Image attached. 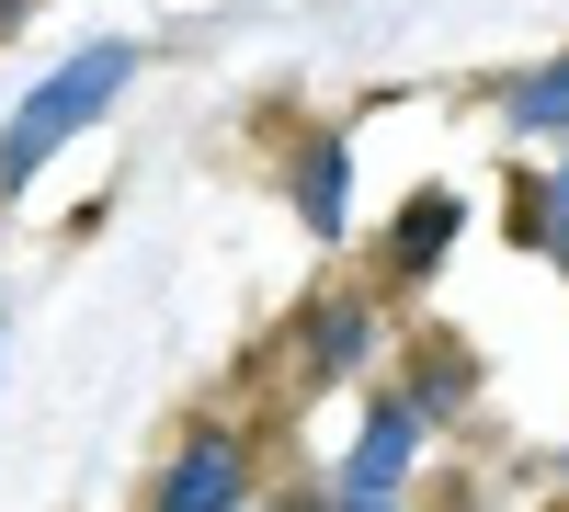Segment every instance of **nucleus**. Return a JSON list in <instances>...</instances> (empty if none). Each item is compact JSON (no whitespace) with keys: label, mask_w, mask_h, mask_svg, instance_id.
<instances>
[{"label":"nucleus","mask_w":569,"mask_h":512,"mask_svg":"<svg viewBox=\"0 0 569 512\" xmlns=\"http://www.w3.org/2000/svg\"><path fill=\"white\" fill-rule=\"evenodd\" d=\"M525 217H536V240H569V160L536 182V205H525Z\"/></svg>","instance_id":"nucleus-8"},{"label":"nucleus","mask_w":569,"mask_h":512,"mask_svg":"<svg viewBox=\"0 0 569 512\" xmlns=\"http://www.w3.org/2000/svg\"><path fill=\"white\" fill-rule=\"evenodd\" d=\"M160 512H240V444H182V468L160 479Z\"/></svg>","instance_id":"nucleus-3"},{"label":"nucleus","mask_w":569,"mask_h":512,"mask_svg":"<svg viewBox=\"0 0 569 512\" xmlns=\"http://www.w3.org/2000/svg\"><path fill=\"white\" fill-rule=\"evenodd\" d=\"M445 240H456V194H421V205L399 217L388 262H399V273H433V262H445Z\"/></svg>","instance_id":"nucleus-5"},{"label":"nucleus","mask_w":569,"mask_h":512,"mask_svg":"<svg viewBox=\"0 0 569 512\" xmlns=\"http://www.w3.org/2000/svg\"><path fill=\"white\" fill-rule=\"evenodd\" d=\"M512 126H536V137H547V126H569V58H558V69H536L525 91H512Z\"/></svg>","instance_id":"nucleus-6"},{"label":"nucleus","mask_w":569,"mask_h":512,"mask_svg":"<svg viewBox=\"0 0 569 512\" xmlns=\"http://www.w3.org/2000/svg\"><path fill=\"white\" fill-rule=\"evenodd\" d=\"M342 194H353V149H342V137H319L308 171H297V217H308V240H342Z\"/></svg>","instance_id":"nucleus-4"},{"label":"nucleus","mask_w":569,"mask_h":512,"mask_svg":"<svg viewBox=\"0 0 569 512\" xmlns=\"http://www.w3.org/2000/svg\"><path fill=\"white\" fill-rule=\"evenodd\" d=\"M353 353H365V308H319V342H308V364H319V377H342Z\"/></svg>","instance_id":"nucleus-7"},{"label":"nucleus","mask_w":569,"mask_h":512,"mask_svg":"<svg viewBox=\"0 0 569 512\" xmlns=\"http://www.w3.org/2000/svg\"><path fill=\"white\" fill-rule=\"evenodd\" d=\"M410 455H421V410L399 399V410H376V422H365V444H353L342 490H353V501H388V479H410Z\"/></svg>","instance_id":"nucleus-2"},{"label":"nucleus","mask_w":569,"mask_h":512,"mask_svg":"<svg viewBox=\"0 0 569 512\" xmlns=\"http://www.w3.org/2000/svg\"><path fill=\"white\" fill-rule=\"evenodd\" d=\"M137 80V46L126 34H103V46H80V58L46 80V91H23V114H12V137H0V182H34V160H58L69 137L114 103V91Z\"/></svg>","instance_id":"nucleus-1"},{"label":"nucleus","mask_w":569,"mask_h":512,"mask_svg":"<svg viewBox=\"0 0 569 512\" xmlns=\"http://www.w3.org/2000/svg\"><path fill=\"white\" fill-rule=\"evenodd\" d=\"M342 512H388V501H342Z\"/></svg>","instance_id":"nucleus-9"}]
</instances>
